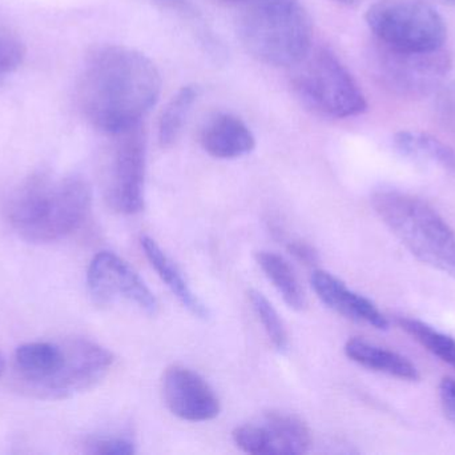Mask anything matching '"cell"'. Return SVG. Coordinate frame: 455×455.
<instances>
[{"mask_svg":"<svg viewBox=\"0 0 455 455\" xmlns=\"http://www.w3.org/2000/svg\"><path fill=\"white\" fill-rule=\"evenodd\" d=\"M160 93L162 75L148 56L127 45H108L88 56L77 96L93 127L120 135L140 126Z\"/></svg>","mask_w":455,"mask_h":455,"instance_id":"cell-1","label":"cell"},{"mask_svg":"<svg viewBox=\"0 0 455 455\" xmlns=\"http://www.w3.org/2000/svg\"><path fill=\"white\" fill-rule=\"evenodd\" d=\"M90 184L77 175L32 174L5 199L10 226L27 242L50 243L76 232L90 213Z\"/></svg>","mask_w":455,"mask_h":455,"instance_id":"cell-2","label":"cell"},{"mask_svg":"<svg viewBox=\"0 0 455 455\" xmlns=\"http://www.w3.org/2000/svg\"><path fill=\"white\" fill-rule=\"evenodd\" d=\"M238 37L261 63L296 67L312 50V19L301 0H245Z\"/></svg>","mask_w":455,"mask_h":455,"instance_id":"cell-3","label":"cell"},{"mask_svg":"<svg viewBox=\"0 0 455 455\" xmlns=\"http://www.w3.org/2000/svg\"><path fill=\"white\" fill-rule=\"evenodd\" d=\"M371 205L417 259L455 280V232L432 206L397 190L377 191Z\"/></svg>","mask_w":455,"mask_h":455,"instance_id":"cell-4","label":"cell"},{"mask_svg":"<svg viewBox=\"0 0 455 455\" xmlns=\"http://www.w3.org/2000/svg\"><path fill=\"white\" fill-rule=\"evenodd\" d=\"M296 67L294 90L317 114L345 119L366 111L368 103L360 85L333 51L310 50Z\"/></svg>","mask_w":455,"mask_h":455,"instance_id":"cell-5","label":"cell"},{"mask_svg":"<svg viewBox=\"0 0 455 455\" xmlns=\"http://www.w3.org/2000/svg\"><path fill=\"white\" fill-rule=\"evenodd\" d=\"M365 19L374 40L401 50H438L448 37L443 16L422 0H379Z\"/></svg>","mask_w":455,"mask_h":455,"instance_id":"cell-6","label":"cell"},{"mask_svg":"<svg viewBox=\"0 0 455 455\" xmlns=\"http://www.w3.org/2000/svg\"><path fill=\"white\" fill-rule=\"evenodd\" d=\"M371 66L377 79L390 93L419 99L443 87L451 69V58L445 48L401 50L374 40Z\"/></svg>","mask_w":455,"mask_h":455,"instance_id":"cell-7","label":"cell"},{"mask_svg":"<svg viewBox=\"0 0 455 455\" xmlns=\"http://www.w3.org/2000/svg\"><path fill=\"white\" fill-rule=\"evenodd\" d=\"M117 136L120 141L107 175L106 199L117 213L131 215L144 207L146 139L140 126Z\"/></svg>","mask_w":455,"mask_h":455,"instance_id":"cell-8","label":"cell"},{"mask_svg":"<svg viewBox=\"0 0 455 455\" xmlns=\"http://www.w3.org/2000/svg\"><path fill=\"white\" fill-rule=\"evenodd\" d=\"M87 285L93 301L101 306L115 299L125 298L147 314L155 315L159 309L154 296L135 270L111 251L99 253L88 267Z\"/></svg>","mask_w":455,"mask_h":455,"instance_id":"cell-9","label":"cell"},{"mask_svg":"<svg viewBox=\"0 0 455 455\" xmlns=\"http://www.w3.org/2000/svg\"><path fill=\"white\" fill-rule=\"evenodd\" d=\"M64 345L66 360L43 398L60 400L90 390L107 376L114 363L112 353L95 342L76 338Z\"/></svg>","mask_w":455,"mask_h":455,"instance_id":"cell-10","label":"cell"},{"mask_svg":"<svg viewBox=\"0 0 455 455\" xmlns=\"http://www.w3.org/2000/svg\"><path fill=\"white\" fill-rule=\"evenodd\" d=\"M163 397L171 413L184 421H212L220 414V401L212 387L184 366L173 365L165 370Z\"/></svg>","mask_w":455,"mask_h":455,"instance_id":"cell-11","label":"cell"},{"mask_svg":"<svg viewBox=\"0 0 455 455\" xmlns=\"http://www.w3.org/2000/svg\"><path fill=\"white\" fill-rule=\"evenodd\" d=\"M310 282L321 302L339 314L355 322L368 323L379 330H385L389 326L387 318L373 302L350 290L331 272L317 270L313 272Z\"/></svg>","mask_w":455,"mask_h":455,"instance_id":"cell-12","label":"cell"},{"mask_svg":"<svg viewBox=\"0 0 455 455\" xmlns=\"http://www.w3.org/2000/svg\"><path fill=\"white\" fill-rule=\"evenodd\" d=\"M66 360V345L32 342L21 345L15 353V370L19 381L29 392L43 397L51 382L58 376Z\"/></svg>","mask_w":455,"mask_h":455,"instance_id":"cell-13","label":"cell"},{"mask_svg":"<svg viewBox=\"0 0 455 455\" xmlns=\"http://www.w3.org/2000/svg\"><path fill=\"white\" fill-rule=\"evenodd\" d=\"M200 143L211 157L237 159L253 151L256 139L240 118L230 112H216L203 125Z\"/></svg>","mask_w":455,"mask_h":455,"instance_id":"cell-14","label":"cell"},{"mask_svg":"<svg viewBox=\"0 0 455 455\" xmlns=\"http://www.w3.org/2000/svg\"><path fill=\"white\" fill-rule=\"evenodd\" d=\"M345 354L353 362L369 370L403 381L416 382L419 379V369L408 358L363 339H349L345 345Z\"/></svg>","mask_w":455,"mask_h":455,"instance_id":"cell-15","label":"cell"},{"mask_svg":"<svg viewBox=\"0 0 455 455\" xmlns=\"http://www.w3.org/2000/svg\"><path fill=\"white\" fill-rule=\"evenodd\" d=\"M141 248L160 280L172 291L173 296L181 302L186 309L199 318H208V310L202 301L195 296L183 274L175 264L168 258L167 254L160 248L152 238L141 237Z\"/></svg>","mask_w":455,"mask_h":455,"instance_id":"cell-16","label":"cell"},{"mask_svg":"<svg viewBox=\"0 0 455 455\" xmlns=\"http://www.w3.org/2000/svg\"><path fill=\"white\" fill-rule=\"evenodd\" d=\"M395 146L403 157L414 162L437 166L455 174L454 149L443 139L419 131H401L395 134Z\"/></svg>","mask_w":455,"mask_h":455,"instance_id":"cell-17","label":"cell"},{"mask_svg":"<svg viewBox=\"0 0 455 455\" xmlns=\"http://www.w3.org/2000/svg\"><path fill=\"white\" fill-rule=\"evenodd\" d=\"M264 427L269 435L273 454H304L312 446L309 427L293 414L269 411Z\"/></svg>","mask_w":455,"mask_h":455,"instance_id":"cell-18","label":"cell"},{"mask_svg":"<svg viewBox=\"0 0 455 455\" xmlns=\"http://www.w3.org/2000/svg\"><path fill=\"white\" fill-rule=\"evenodd\" d=\"M256 261L288 306L299 312L307 307V297L299 285V278L283 256L270 251H259Z\"/></svg>","mask_w":455,"mask_h":455,"instance_id":"cell-19","label":"cell"},{"mask_svg":"<svg viewBox=\"0 0 455 455\" xmlns=\"http://www.w3.org/2000/svg\"><path fill=\"white\" fill-rule=\"evenodd\" d=\"M197 95L199 91L196 85H184L168 102L159 120L157 133H159L160 146L168 149L178 141L191 114L192 107L197 101Z\"/></svg>","mask_w":455,"mask_h":455,"instance_id":"cell-20","label":"cell"},{"mask_svg":"<svg viewBox=\"0 0 455 455\" xmlns=\"http://www.w3.org/2000/svg\"><path fill=\"white\" fill-rule=\"evenodd\" d=\"M398 326L435 357L455 369V339L413 318H398Z\"/></svg>","mask_w":455,"mask_h":455,"instance_id":"cell-21","label":"cell"},{"mask_svg":"<svg viewBox=\"0 0 455 455\" xmlns=\"http://www.w3.org/2000/svg\"><path fill=\"white\" fill-rule=\"evenodd\" d=\"M248 298L273 346L278 352H285L288 347V334H286L285 326L278 317L275 307L265 298L264 294L254 290V288L248 291Z\"/></svg>","mask_w":455,"mask_h":455,"instance_id":"cell-22","label":"cell"},{"mask_svg":"<svg viewBox=\"0 0 455 455\" xmlns=\"http://www.w3.org/2000/svg\"><path fill=\"white\" fill-rule=\"evenodd\" d=\"M235 446L243 453L273 454L269 435L264 425L248 424L235 427L232 433Z\"/></svg>","mask_w":455,"mask_h":455,"instance_id":"cell-23","label":"cell"},{"mask_svg":"<svg viewBox=\"0 0 455 455\" xmlns=\"http://www.w3.org/2000/svg\"><path fill=\"white\" fill-rule=\"evenodd\" d=\"M435 117L446 138L455 151V82L441 88L435 103Z\"/></svg>","mask_w":455,"mask_h":455,"instance_id":"cell-24","label":"cell"},{"mask_svg":"<svg viewBox=\"0 0 455 455\" xmlns=\"http://www.w3.org/2000/svg\"><path fill=\"white\" fill-rule=\"evenodd\" d=\"M24 53L26 50L19 37L0 26V75L15 71L23 61Z\"/></svg>","mask_w":455,"mask_h":455,"instance_id":"cell-25","label":"cell"},{"mask_svg":"<svg viewBox=\"0 0 455 455\" xmlns=\"http://www.w3.org/2000/svg\"><path fill=\"white\" fill-rule=\"evenodd\" d=\"M87 446L91 454L131 455L136 451L133 443L122 437L95 438Z\"/></svg>","mask_w":455,"mask_h":455,"instance_id":"cell-26","label":"cell"},{"mask_svg":"<svg viewBox=\"0 0 455 455\" xmlns=\"http://www.w3.org/2000/svg\"><path fill=\"white\" fill-rule=\"evenodd\" d=\"M440 400L446 417L455 427V379H443L440 384Z\"/></svg>","mask_w":455,"mask_h":455,"instance_id":"cell-27","label":"cell"},{"mask_svg":"<svg viewBox=\"0 0 455 455\" xmlns=\"http://www.w3.org/2000/svg\"><path fill=\"white\" fill-rule=\"evenodd\" d=\"M288 251L305 264H315L318 262V254L312 246L301 240H291L288 243Z\"/></svg>","mask_w":455,"mask_h":455,"instance_id":"cell-28","label":"cell"},{"mask_svg":"<svg viewBox=\"0 0 455 455\" xmlns=\"http://www.w3.org/2000/svg\"><path fill=\"white\" fill-rule=\"evenodd\" d=\"M5 370V361L4 358L2 357V354H0V378H2L3 373H4Z\"/></svg>","mask_w":455,"mask_h":455,"instance_id":"cell-29","label":"cell"},{"mask_svg":"<svg viewBox=\"0 0 455 455\" xmlns=\"http://www.w3.org/2000/svg\"><path fill=\"white\" fill-rule=\"evenodd\" d=\"M216 2L226 3V4H235V3H243L245 0H216Z\"/></svg>","mask_w":455,"mask_h":455,"instance_id":"cell-30","label":"cell"},{"mask_svg":"<svg viewBox=\"0 0 455 455\" xmlns=\"http://www.w3.org/2000/svg\"><path fill=\"white\" fill-rule=\"evenodd\" d=\"M337 3H341V4L345 5H353L357 3V0H336Z\"/></svg>","mask_w":455,"mask_h":455,"instance_id":"cell-31","label":"cell"},{"mask_svg":"<svg viewBox=\"0 0 455 455\" xmlns=\"http://www.w3.org/2000/svg\"><path fill=\"white\" fill-rule=\"evenodd\" d=\"M438 2L445 3V4L455 5V0H438Z\"/></svg>","mask_w":455,"mask_h":455,"instance_id":"cell-32","label":"cell"},{"mask_svg":"<svg viewBox=\"0 0 455 455\" xmlns=\"http://www.w3.org/2000/svg\"><path fill=\"white\" fill-rule=\"evenodd\" d=\"M172 2H183V0H172Z\"/></svg>","mask_w":455,"mask_h":455,"instance_id":"cell-33","label":"cell"}]
</instances>
